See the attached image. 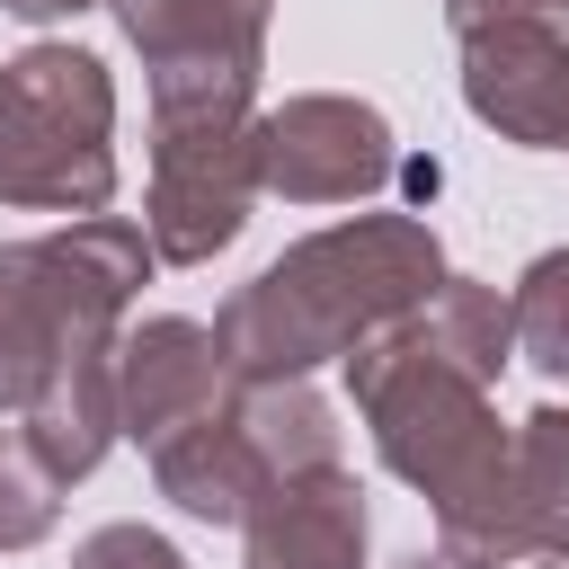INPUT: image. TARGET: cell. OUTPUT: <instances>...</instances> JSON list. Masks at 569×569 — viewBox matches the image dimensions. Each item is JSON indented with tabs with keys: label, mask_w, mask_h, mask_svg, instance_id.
<instances>
[{
	"label": "cell",
	"mask_w": 569,
	"mask_h": 569,
	"mask_svg": "<svg viewBox=\"0 0 569 569\" xmlns=\"http://www.w3.org/2000/svg\"><path fill=\"white\" fill-rule=\"evenodd\" d=\"M62 525V480L27 453V436H0V551H36Z\"/></svg>",
	"instance_id": "15"
},
{
	"label": "cell",
	"mask_w": 569,
	"mask_h": 569,
	"mask_svg": "<svg viewBox=\"0 0 569 569\" xmlns=\"http://www.w3.org/2000/svg\"><path fill=\"white\" fill-rule=\"evenodd\" d=\"M400 569H453V560H445V551H418V560H400Z\"/></svg>",
	"instance_id": "18"
},
{
	"label": "cell",
	"mask_w": 569,
	"mask_h": 569,
	"mask_svg": "<svg viewBox=\"0 0 569 569\" xmlns=\"http://www.w3.org/2000/svg\"><path fill=\"white\" fill-rule=\"evenodd\" d=\"M516 356V302L480 276H445L409 320L347 356V391L373 427L382 471L436 507V551L453 569H525L533 525L516 489V427L489 409Z\"/></svg>",
	"instance_id": "1"
},
{
	"label": "cell",
	"mask_w": 569,
	"mask_h": 569,
	"mask_svg": "<svg viewBox=\"0 0 569 569\" xmlns=\"http://www.w3.org/2000/svg\"><path fill=\"white\" fill-rule=\"evenodd\" d=\"M231 391H240V373L222 365V338L204 320L160 311V320H133L116 338V427L142 453L204 427L213 409H231Z\"/></svg>",
	"instance_id": "8"
},
{
	"label": "cell",
	"mask_w": 569,
	"mask_h": 569,
	"mask_svg": "<svg viewBox=\"0 0 569 569\" xmlns=\"http://www.w3.org/2000/svg\"><path fill=\"white\" fill-rule=\"evenodd\" d=\"M240 542H249V569H365V542H373L365 480L347 462L267 480Z\"/></svg>",
	"instance_id": "10"
},
{
	"label": "cell",
	"mask_w": 569,
	"mask_h": 569,
	"mask_svg": "<svg viewBox=\"0 0 569 569\" xmlns=\"http://www.w3.org/2000/svg\"><path fill=\"white\" fill-rule=\"evenodd\" d=\"M516 356L551 382H569V249H542L525 276H516Z\"/></svg>",
	"instance_id": "14"
},
{
	"label": "cell",
	"mask_w": 569,
	"mask_h": 569,
	"mask_svg": "<svg viewBox=\"0 0 569 569\" xmlns=\"http://www.w3.org/2000/svg\"><path fill=\"white\" fill-rule=\"evenodd\" d=\"M71 569H187V551L151 525H98L71 542Z\"/></svg>",
	"instance_id": "16"
},
{
	"label": "cell",
	"mask_w": 569,
	"mask_h": 569,
	"mask_svg": "<svg viewBox=\"0 0 569 569\" xmlns=\"http://www.w3.org/2000/svg\"><path fill=\"white\" fill-rule=\"evenodd\" d=\"M151 267V231L124 213H80L44 240H0V418H27L53 382L116 365L124 302Z\"/></svg>",
	"instance_id": "3"
},
{
	"label": "cell",
	"mask_w": 569,
	"mask_h": 569,
	"mask_svg": "<svg viewBox=\"0 0 569 569\" xmlns=\"http://www.w3.org/2000/svg\"><path fill=\"white\" fill-rule=\"evenodd\" d=\"M9 18H27V27H53V18H80V9H107V0H0Z\"/></svg>",
	"instance_id": "17"
},
{
	"label": "cell",
	"mask_w": 569,
	"mask_h": 569,
	"mask_svg": "<svg viewBox=\"0 0 569 569\" xmlns=\"http://www.w3.org/2000/svg\"><path fill=\"white\" fill-rule=\"evenodd\" d=\"M124 44L142 53L151 89L169 80H249L267 71V27L276 0H107Z\"/></svg>",
	"instance_id": "9"
},
{
	"label": "cell",
	"mask_w": 569,
	"mask_h": 569,
	"mask_svg": "<svg viewBox=\"0 0 569 569\" xmlns=\"http://www.w3.org/2000/svg\"><path fill=\"white\" fill-rule=\"evenodd\" d=\"M391 169H400V142L373 98L302 89L258 116V178L284 204H365L391 187Z\"/></svg>",
	"instance_id": "7"
},
{
	"label": "cell",
	"mask_w": 569,
	"mask_h": 569,
	"mask_svg": "<svg viewBox=\"0 0 569 569\" xmlns=\"http://www.w3.org/2000/svg\"><path fill=\"white\" fill-rule=\"evenodd\" d=\"M516 489L533 525V560H569V409L542 400L516 427Z\"/></svg>",
	"instance_id": "13"
},
{
	"label": "cell",
	"mask_w": 569,
	"mask_h": 569,
	"mask_svg": "<svg viewBox=\"0 0 569 569\" xmlns=\"http://www.w3.org/2000/svg\"><path fill=\"white\" fill-rule=\"evenodd\" d=\"M0 204L71 222L116 204V80L89 44L0 62Z\"/></svg>",
	"instance_id": "5"
},
{
	"label": "cell",
	"mask_w": 569,
	"mask_h": 569,
	"mask_svg": "<svg viewBox=\"0 0 569 569\" xmlns=\"http://www.w3.org/2000/svg\"><path fill=\"white\" fill-rule=\"evenodd\" d=\"M240 436L258 445L267 480H293V471H329L347 462L338 453V409L311 391V382H240Z\"/></svg>",
	"instance_id": "12"
},
{
	"label": "cell",
	"mask_w": 569,
	"mask_h": 569,
	"mask_svg": "<svg viewBox=\"0 0 569 569\" xmlns=\"http://www.w3.org/2000/svg\"><path fill=\"white\" fill-rule=\"evenodd\" d=\"M542 569H569V560H542Z\"/></svg>",
	"instance_id": "19"
},
{
	"label": "cell",
	"mask_w": 569,
	"mask_h": 569,
	"mask_svg": "<svg viewBox=\"0 0 569 569\" xmlns=\"http://www.w3.org/2000/svg\"><path fill=\"white\" fill-rule=\"evenodd\" d=\"M258 178V89L249 80H178L151 89V196L142 231L160 267H204L249 231Z\"/></svg>",
	"instance_id": "4"
},
{
	"label": "cell",
	"mask_w": 569,
	"mask_h": 569,
	"mask_svg": "<svg viewBox=\"0 0 569 569\" xmlns=\"http://www.w3.org/2000/svg\"><path fill=\"white\" fill-rule=\"evenodd\" d=\"M445 276L453 267H445L436 222L356 213V222L293 240L249 284H231V302L213 311V338H222V365L240 382H302L311 365H347L356 347H373Z\"/></svg>",
	"instance_id": "2"
},
{
	"label": "cell",
	"mask_w": 569,
	"mask_h": 569,
	"mask_svg": "<svg viewBox=\"0 0 569 569\" xmlns=\"http://www.w3.org/2000/svg\"><path fill=\"white\" fill-rule=\"evenodd\" d=\"M462 107L525 151H569V0H445Z\"/></svg>",
	"instance_id": "6"
},
{
	"label": "cell",
	"mask_w": 569,
	"mask_h": 569,
	"mask_svg": "<svg viewBox=\"0 0 569 569\" xmlns=\"http://www.w3.org/2000/svg\"><path fill=\"white\" fill-rule=\"evenodd\" d=\"M231 400H240V391H231ZM151 480H160V498H169L178 516H196V525H249V507H258V489H267V462H258V445L240 436V409H213L204 427L151 445Z\"/></svg>",
	"instance_id": "11"
}]
</instances>
